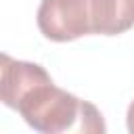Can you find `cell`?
<instances>
[{
	"label": "cell",
	"mask_w": 134,
	"mask_h": 134,
	"mask_svg": "<svg viewBox=\"0 0 134 134\" xmlns=\"http://www.w3.org/2000/svg\"><path fill=\"white\" fill-rule=\"evenodd\" d=\"M80 103L71 92L57 88L52 80H44L27 90L15 109L34 130L42 134H63L75 124Z\"/></svg>",
	"instance_id": "cell-1"
},
{
	"label": "cell",
	"mask_w": 134,
	"mask_h": 134,
	"mask_svg": "<svg viewBox=\"0 0 134 134\" xmlns=\"http://www.w3.org/2000/svg\"><path fill=\"white\" fill-rule=\"evenodd\" d=\"M92 0H42L38 8L40 31L54 42H69L92 34Z\"/></svg>",
	"instance_id": "cell-2"
},
{
	"label": "cell",
	"mask_w": 134,
	"mask_h": 134,
	"mask_svg": "<svg viewBox=\"0 0 134 134\" xmlns=\"http://www.w3.org/2000/svg\"><path fill=\"white\" fill-rule=\"evenodd\" d=\"M2 65H0V94H2V103L10 109L17 107V103L21 100V96L31 90L36 84L50 80V75L46 73V69L38 63H27V61H15L8 54L0 57Z\"/></svg>",
	"instance_id": "cell-3"
},
{
	"label": "cell",
	"mask_w": 134,
	"mask_h": 134,
	"mask_svg": "<svg viewBox=\"0 0 134 134\" xmlns=\"http://www.w3.org/2000/svg\"><path fill=\"white\" fill-rule=\"evenodd\" d=\"M92 34L117 36L134 25V0H92Z\"/></svg>",
	"instance_id": "cell-4"
},
{
	"label": "cell",
	"mask_w": 134,
	"mask_h": 134,
	"mask_svg": "<svg viewBox=\"0 0 134 134\" xmlns=\"http://www.w3.org/2000/svg\"><path fill=\"white\" fill-rule=\"evenodd\" d=\"M105 132H107V128H105V119H103L100 111L92 103L82 100L75 124L69 130H65L63 134H105Z\"/></svg>",
	"instance_id": "cell-5"
},
{
	"label": "cell",
	"mask_w": 134,
	"mask_h": 134,
	"mask_svg": "<svg viewBox=\"0 0 134 134\" xmlns=\"http://www.w3.org/2000/svg\"><path fill=\"white\" fill-rule=\"evenodd\" d=\"M126 121H128V134H134V100H132V103H130V107H128Z\"/></svg>",
	"instance_id": "cell-6"
}]
</instances>
